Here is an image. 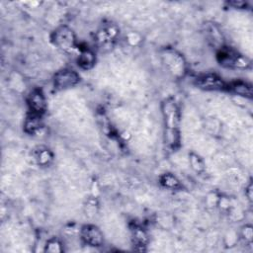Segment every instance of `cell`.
<instances>
[{"mask_svg": "<svg viewBox=\"0 0 253 253\" xmlns=\"http://www.w3.org/2000/svg\"><path fill=\"white\" fill-rule=\"evenodd\" d=\"M163 125H164V141L167 147L175 150L180 145V110L174 99H167L161 106Z\"/></svg>", "mask_w": 253, "mask_h": 253, "instance_id": "6da1fadb", "label": "cell"}, {"mask_svg": "<svg viewBox=\"0 0 253 253\" xmlns=\"http://www.w3.org/2000/svg\"><path fill=\"white\" fill-rule=\"evenodd\" d=\"M52 43L65 52H71L76 47V37L72 29L67 26L56 28L50 36Z\"/></svg>", "mask_w": 253, "mask_h": 253, "instance_id": "7a4b0ae2", "label": "cell"}, {"mask_svg": "<svg viewBox=\"0 0 253 253\" xmlns=\"http://www.w3.org/2000/svg\"><path fill=\"white\" fill-rule=\"evenodd\" d=\"M218 63L227 68H246L250 61L229 46H222L216 53Z\"/></svg>", "mask_w": 253, "mask_h": 253, "instance_id": "3957f363", "label": "cell"}, {"mask_svg": "<svg viewBox=\"0 0 253 253\" xmlns=\"http://www.w3.org/2000/svg\"><path fill=\"white\" fill-rule=\"evenodd\" d=\"M80 81L79 74L70 68L58 70L53 76V85L57 90H66L74 87Z\"/></svg>", "mask_w": 253, "mask_h": 253, "instance_id": "277c9868", "label": "cell"}, {"mask_svg": "<svg viewBox=\"0 0 253 253\" xmlns=\"http://www.w3.org/2000/svg\"><path fill=\"white\" fill-rule=\"evenodd\" d=\"M195 85L206 91H222L227 90V84L221 77L214 73H206L195 79Z\"/></svg>", "mask_w": 253, "mask_h": 253, "instance_id": "5b68a950", "label": "cell"}, {"mask_svg": "<svg viewBox=\"0 0 253 253\" xmlns=\"http://www.w3.org/2000/svg\"><path fill=\"white\" fill-rule=\"evenodd\" d=\"M163 62L174 76H181L185 72V62L183 56L173 49H165L162 54Z\"/></svg>", "mask_w": 253, "mask_h": 253, "instance_id": "8992f818", "label": "cell"}, {"mask_svg": "<svg viewBox=\"0 0 253 253\" xmlns=\"http://www.w3.org/2000/svg\"><path fill=\"white\" fill-rule=\"evenodd\" d=\"M80 236L83 242L89 246L99 247L104 242L102 231L94 224H85L81 227Z\"/></svg>", "mask_w": 253, "mask_h": 253, "instance_id": "52a82bcc", "label": "cell"}, {"mask_svg": "<svg viewBox=\"0 0 253 253\" xmlns=\"http://www.w3.org/2000/svg\"><path fill=\"white\" fill-rule=\"evenodd\" d=\"M29 113L42 116L46 110V100L42 89L36 88L28 96L27 99Z\"/></svg>", "mask_w": 253, "mask_h": 253, "instance_id": "ba28073f", "label": "cell"}, {"mask_svg": "<svg viewBox=\"0 0 253 253\" xmlns=\"http://www.w3.org/2000/svg\"><path fill=\"white\" fill-rule=\"evenodd\" d=\"M95 62H96V56L90 48L79 47V55L77 57L78 66H80L82 69L88 70L95 65Z\"/></svg>", "mask_w": 253, "mask_h": 253, "instance_id": "9c48e42d", "label": "cell"}, {"mask_svg": "<svg viewBox=\"0 0 253 253\" xmlns=\"http://www.w3.org/2000/svg\"><path fill=\"white\" fill-rule=\"evenodd\" d=\"M118 35V29L111 25L102 28L98 33H97V41L102 46H106L108 44H111L113 41L117 38Z\"/></svg>", "mask_w": 253, "mask_h": 253, "instance_id": "30bf717a", "label": "cell"}, {"mask_svg": "<svg viewBox=\"0 0 253 253\" xmlns=\"http://www.w3.org/2000/svg\"><path fill=\"white\" fill-rule=\"evenodd\" d=\"M227 90L233 92L234 94H237L242 97L246 98H252V86L251 84L238 80L231 82L230 84H227Z\"/></svg>", "mask_w": 253, "mask_h": 253, "instance_id": "8fae6325", "label": "cell"}, {"mask_svg": "<svg viewBox=\"0 0 253 253\" xmlns=\"http://www.w3.org/2000/svg\"><path fill=\"white\" fill-rule=\"evenodd\" d=\"M42 116H39L33 113H29L24 122V130L29 134L36 133L42 126Z\"/></svg>", "mask_w": 253, "mask_h": 253, "instance_id": "7c38bea8", "label": "cell"}, {"mask_svg": "<svg viewBox=\"0 0 253 253\" xmlns=\"http://www.w3.org/2000/svg\"><path fill=\"white\" fill-rule=\"evenodd\" d=\"M35 159L39 165L48 166L53 160V154L45 147H39V149L35 151Z\"/></svg>", "mask_w": 253, "mask_h": 253, "instance_id": "4fadbf2b", "label": "cell"}, {"mask_svg": "<svg viewBox=\"0 0 253 253\" xmlns=\"http://www.w3.org/2000/svg\"><path fill=\"white\" fill-rule=\"evenodd\" d=\"M160 183L163 187L168 189H178L180 187L179 180L171 173H165L160 177Z\"/></svg>", "mask_w": 253, "mask_h": 253, "instance_id": "5bb4252c", "label": "cell"}, {"mask_svg": "<svg viewBox=\"0 0 253 253\" xmlns=\"http://www.w3.org/2000/svg\"><path fill=\"white\" fill-rule=\"evenodd\" d=\"M132 239H133L134 245L145 246L147 242V234L141 227L135 226L132 229Z\"/></svg>", "mask_w": 253, "mask_h": 253, "instance_id": "9a60e30c", "label": "cell"}, {"mask_svg": "<svg viewBox=\"0 0 253 253\" xmlns=\"http://www.w3.org/2000/svg\"><path fill=\"white\" fill-rule=\"evenodd\" d=\"M190 157V163L192 165V168L197 171V172H202L204 169H205V164H204V161L202 160V158L195 154V153H191L189 155Z\"/></svg>", "mask_w": 253, "mask_h": 253, "instance_id": "2e32d148", "label": "cell"}, {"mask_svg": "<svg viewBox=\"0 0 253 253\" xmlns=\"http://www.w3.org/2000/svg\"><path fill=\"white\" fill-rule=\"evenodd\" d=\"M44 251L45 252H60V251H62V246H61L60 241L56 238L49 239L45 244Z\"/></svg>", "mask_w": 253, "mask_h": 253, "instance_id": "e0dca14e", "label": "cell"}, {"mask_svg": "<svg viewBox=\"0 0 253 253\" xmlns=\"http://www.w3.org/2000/svg\"><path fill=\"white\" fill-rule=\"evenodd\" d=\"M243 232H244L245 239H247L248 241H251V239H252V227L250 225L245 226L243 228Z\"/></svg>", "mask_w": 253, "mask_h": 253, "instance_id": "ac0fdd59", "label": "cell"}, {"mask_svg": "<svg viewBox=\"0 0 253 253\" xmlns=\"http://www.w3.org/2000/svg\"><path fill=\"white\" fill-rule=\"evenodd\" d=\"M229 6H232L234 8H244L246 7V3L244 1H229L227 2Z\"/></svg>", "mask_w": 253, "mask_h": 253, "instance_id": "d6986e66", "label": "cell"}, {"mask_svg": "<svg viewBox=\"0 0 253 253\" xmlns=\"http://www.w3.org/2000/svg\"><path fill=\"white\" fill-rule=\"evenodd\" d=\"M245 195L247 196V198H248L249 201L252 200V184H251V183H249L248 187L246 188V190H245Z\"/></svg>", "mask_w": 253, "mask_h": 253, "instance_id": "ffe728a7", "label": "cell"}]
</instances>
